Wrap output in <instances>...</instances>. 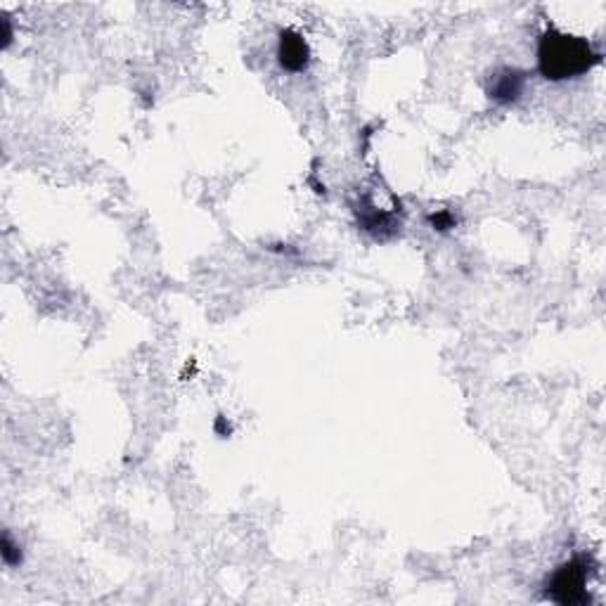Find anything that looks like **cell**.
I'll return each instance as SVG.
<instances>
[{
  "mask_svg": "<svg viewBox=\"0 0 606 606\" xmlns=\"http://www.w3.org/2000/svg\"><path fill=\"white\" fill-rule=\"evenodd\" d=\"M538 74L545 81H571L588 74L602 62V53L595 50L588 38L566 34L557 27H547L538 38Z\"/></svg>",
  "mask_w": 606,
  "mask_h": 606,
  "instance_id": "obj_1",
  "label": "cell"
},
{
  "mask_svg": "<svg viewBox=\"0 0 606 606\" xmlns=\"http://www.w3.org/2000/svg\"><path fill=\"white\" fill-rule=\"evenodd\" d=\"M592 559L588 554H578L562 566H557L547 580L545 597L559 606H580L588 602V580Z\"/></svg>",
  "mask_w": 606,
  "mask_h": 606,
  "instance_id": "obj_2",
  "label": "cell"
},
{
  "mask_svg": "<svg viewBox=\"0 0 606 606\" xmlns=\"http://www.w3.org/2000/svg\"><path fill=\"white\" fill-rule=\"evenodd\" d=\"M277 62L289 74L306 72L311 64V45L296 29H282L277 34Z\"/></svg>",
  "mask_w": 606,
  "mask_h": 606,
  "instance_id": "obj_3",
  "label": "cell"
},
{
  "mask_svg": "<svg viewBox=\"0 0 606 606\" xmlns=\"http://www.w3.org/2000/svg\"><path fill=\"white\" fill-rule=\"evenodd\" d=\"M526 81L528 74L521 72V69L514 67H502L495 69L491 74V79H488L486 93L488 98H491L495 105H514V102L521 100V95H524L526 90Z\"/></svg>",
  "mask_w": 606,
  "mask_h": 606,
  "instance_id": "obj_4",
  "label": "cell"
},
{
  "mask_svg": "<svg viewBox=\"0 0 606 606\" xmlns=\"http://www.w3.org/2000/svg\"><path fill=\"white\" fill-rule=\"evenodd\" d=\"M3 562L8 566H19L22 564V547H19L15 540H12V535L5 531L3 533Z\"/></svg>",
  "mask_w": 606,
  "mask_h": 606,
  "instance_id": "obj_5",
  "label": "cell"
},
{
  "mask_svg": "<svg viewBox=\"0 0 606 606\" xmlns=\"http://www.w3.org/2000/svg\"><path fill=\"white\" fill-rule=\"evenodd\" d=\"M429 223H431V228H434V230L446 232L450 228H455L457 218L453 214H450V211H438V214H431L429 216Z\"/></svg>",
  "mask_w": 606,
  "mask_h": 606,
  "instance_id": "obj_6",
  "label": "cell"
},
{
  "mask_svg": "<svg viewBox=\"0 0 606 606\" xmlns=\"http://www.w3.org/2000/svg\"><path fill=\"white\" fill-rule=\"evenodd\" d=\"M3 29H5V34H3V38H5V45H10V41H12V27H10V19L3 15Z\"/></svg>",
  "mask_w": 606,
  "mask_h": 606,
  "instance_id": "obj_7",
  "label": "cell"
}]
</instances>
